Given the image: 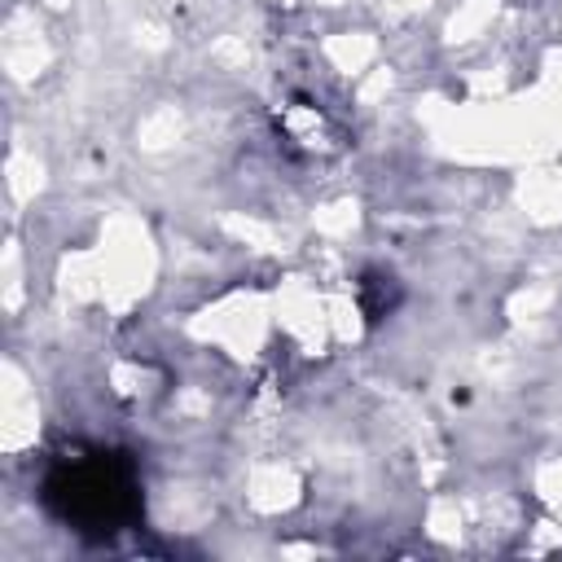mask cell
I'll return each mask as SVG.
<instances>
[{"mask_svg": "<svg viewBox=\"0 0 562 562\" xmlns=\"http://www.w3.org/2000/svg\"><path fill=\"white\" fill-rule=\"evenodd\" d=\"M48 501L66 522L110 531L136 514V474L114 452L66 457L48 474Z\"/></svg>", "mask_w": 562, "mask_h": 562, "instance_id": "1", "label": "cell"}]
</instances>
